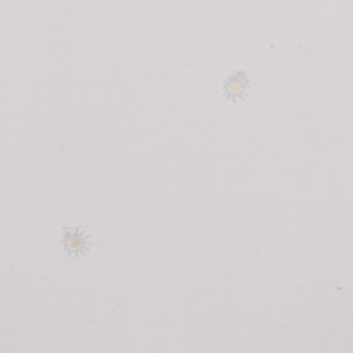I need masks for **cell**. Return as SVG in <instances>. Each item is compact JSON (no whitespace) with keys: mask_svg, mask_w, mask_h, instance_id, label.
<instances>
[{"mask_svg":"<svg viewBox=\"0 0 353 353\" xmlns=\"http://www.w3.org/2000/svg\"><path fill=\"white\" fill-rule=\"evenodd\" d=\"M89 236L85 234V231L79 226L64 228L63 244L65 250L69 255L85 254L88 250L87 245L90 242L88 241Z\"/></svg>","mask_w":353,"mask_h":353,"instance_id":"1","label":"cell"}]
</instances>
